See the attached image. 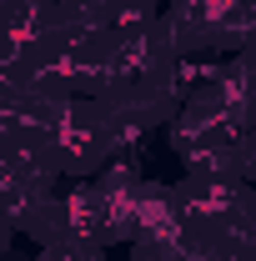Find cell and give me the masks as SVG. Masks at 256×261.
Instances as JSON below:
<instances>
[{"mask_svg": "<svg viewBox=\"0 0 256 261\" xmlns=\"http://www.w3.org/2000/svg\"><path fill=\"white\" fill-rule=\"evenodd\" d=\"M10 241H15V226L0 216V261H5V251H10Z\"/></svg>", "mask_w": 256, "mask_h": 261, "instance_id": "2", "label": "cell"}, {"mask_svg": "<svg viewBox=\"0 0 256 261\" xmlns=\"http://www.w3.org/2000/svg\"><path fill=\"white\" fill-rule=\"evenodd\" d=\"M35 261H106L100 246H40Z\"/></svg>", "mask_w": 256, "mask_h": 261, "instance_id": "1", "label": "cell"}]
</instances>
